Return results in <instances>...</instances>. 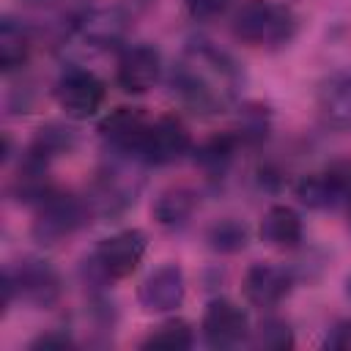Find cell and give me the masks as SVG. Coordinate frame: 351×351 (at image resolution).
<instances>
[{
	"label": "cell",
	"instance_id": "cell-1",
	"mask_svg": "<svg viewBox=\"0 0 351 351\" xmlns=\"http://www.w3.org/2000/svg\"><path fill=\"white\" fill-rule=\"evenodd\" d=\"M244 85L241 66L208 41L189 44L170 69V93L195 115H217L239 99Z\"/></svg>",
	"mask_w": 351,
	"mask_h": 351
},
{
	"label": "cell",
	"instance_id": "cell-2",
	"mask_svg": "<svg viewBox=\"0 0 351 351\" xmlns=\"http://www.w3.org/2000/svg\"><path fill=\"white\" fill-rule=\"evenodd\" d=\"M296 14L274 0H244L230 22L233 36L250 47H282L296 36Z\"/></svg>",
	"mask_w": 351,
	"mask_h": 351
},
{
	"label": "cell",
	"instance_id": "cell-3",
	"mask_svg": "<svg viewBox=\"0 0 351 351\" xmlns=\"http://www.w3.org/2000/svg\"><path fill=\"white\" fill-rule=\"evenodd\" d=\"M90 219V208L85 197H77L71 192L52 189L47 197L36 203V217H33V239L44 247H55L74 236L85 222Z\"/></svg>",
	"mask_w": 351,
	"mask_h": 351
},
{
	"label": "cell",
	"instance_id": "cell-4",
	"mask_svg": "<svg viewBox=\"0 0 351 351\" xmlns=\"http://www.w3.org/2000/svg\"><path fill=\"white\" fill-rule=\"evenodd\" d=\"M148 250V236L137 228L118 230L99 241V247L90 255V269L99 280H123L132 277Z\"/></svg>",
	"mask_w": 351,
	"mask_h": 351
},
{
	"label": "cell",
	"instance_id": "cell-5",
	"mask_svg": "<svg viewBox=\"0 0 351 351\" xmlns=\"http://www.w3.org/2000/svg\"><path fill=\"white\" fill-rule=\"evenodd\" d=\"M296 197L315 211H335L351 206V159H335L326 167L307 173L293 186Z\"/></svg>",
	"mask_w": 351,
	"mask_h": 351
},
{
	"label": "cell",
	"instance_id": "cell-6",
	"mask_svg": "<svg viewBox=\"0 0 351 351\" xmlns=\"http://www.w3.org/2000/svg\"><path fill=\"white\" fill-rule=\"evenodd\" d=\"M55 99L69 118L88 121V118L99 115V110L104 107L107 88L93 71L69 69V71H63V77L55 85Z\"/></svg>",
	"mask_w": 351,
	"mask_h": 351
},
{
	"label": "cell",
	"instance_id": "cell-7",
	"mask_svg": "<svg viewBox=\"0 0 351 351\" xmlns=\"http://www.w3.org/2000/svg\"><path fill=\"white\" fill-rule=\"evenodd\" d=\"M14 288H16V299H22L30 307H52L58 304L60 293H63V280L58 274V269L41 258H25L16 266H5Z\"/></svg>",
	"mask_w": 351,
	"mask_h": 351
},
{
	"label": "cell",
	"instance_id": "cell-8",
	"mask_svg": "<svg viewBox=\"0 0 351 351\" xmlns=\"http://www.w3.org/2000/svg\"><path fill=\"white\" fill-rule=\"evenodd\" d=\"M192 148V134L176 115H159L151 118V126L145 132L143 148L137 162L145 165H173Z\"/></svg>",
	"mask_w": 351,
	"mask_h": 351
},
{
	"label": "cell",
	"instance_id": "cell-9",
	"mask_svg": "<svg viewBox=\"0 0 351 351\" xmlns=\"http://www.w3.org/2000/svg\"><path fill=\"white\" fill-rule=\"evenodd\" d=\"M132 16H134V11H129L126 5L85 11L77 19V25L71 27V36L80 44H85L88 49H110L123 41Z\"/></svg>",
	"mask_w": 351,
	"mask_h": 351
},
{
	"label": "cell",
	"instance_id": "cell-10",
	"mask_svg": "<svg viewBox=\"0 0 351 351\" xmlns=\"http://www.w3.org/2000/svg\"><path fill=\"white\" fill-rule=\"evenodd\" d=\"M151 126V118L140 107H115L107 112L99 123V137L104 140L107 148H112L118 156L137 159L145 132Z\"/></svg>",
	"mask_w": 351,
	"mask_h": 351
},
{
	"label": "cell",
	"instance_id": "cell-11",
	"mask_svg": "<svg viewBox=\"0 0 351 351\" xmlns=\"http://www.w3.org/2000/svg\"><path fill=\"white\" fill-rule=\"evenodd\" d=\"M200 332L208 346L233 348L250 337V315L230 299H214L203 313Z\"/></svg>",
	"mask_w": 351,
	"mask_h": 351
},
{
	"label": "cell",
	"instance_id": "cell-12",
	"mask_svg": "<svg viewBox=\"0 0 351 351\" xmlns=\"http://www.w3.org/2000/svg\"><path fill=\"white\" fill-rule=\"evenodd\" d=\"M184 296H186V280H184V269L178 263L156 266L140 282V291H137L140 307L145 313H170L184 304Z\"/></svg>",
	"mask_w": 351,
	"mask_h": 351
},
{
	"label": "cell",
	"instance_id": "cell-13",
	"mask_svg": "<svg viewBox=\"0 0 351 351\" xmlns=\"http://www.w3.org/2000/svg\"><path fill=\"white\" fill-rule=\"evenodd\" d=\"M162 74V58L151 44H129L115 63V82L126 93H145Z\"/></svg>",
	"mask_w": 351,
	"mask_h": 351
},
{
	"label": "cell",
	"instance_id": "cell-14",
	"mask_svg": "<svg viewBox=\"0 0 351 351\" xmlns=\"http://www.w3.org/2000/svg\"><path fill=\"white\" fill-rule=\"evenodd\" d=\"M293 288V271L277 263H252L244 274V296L261 310L277 307Z\"/></svg>",
	"mask_w": 351,
	"mask_h": 351
},
{
	"label": "cell",
	"instance_id": "cell-15",
	"mask_svg": "<svg viewBox=\"0 0 351 351\" xmlns=\"http://www.w3.org/2000/svg\"><path fill=\"white\" fill-rule=\"evenodd\" d=\"M318 112L321 118L343 132H351V69L335 71L329 74L321 85H318V96H315Z\"/></svg>",
	"mask_w": 351,
	"mask_h": 351
},
{
	"label": "cell",
	"instance_id": "cell-16",
	"mask_svg": "<svg viewBox=\"0 0 351 351\" xmlns=\"http://www.w3.org/2000/svg\"><path fill=\"white\" fill-rule=\"evenodd\" d=\"M304 228H302V217L291 208V206H271L266 208L263 219H261V239L274 247V250H296L302 244Z\"/></svg>",
	"mask_w": 351,
	"mask_h": 351
},
{
	"label": "cell",
	"instance_id": "cell-17",
	"mask_svg": "<svg viewBox=\"0 0 351 351\" xmlns=\"http://www.w3.org/2000/svg\"><path fill=\"white\" fill-rule=\"evenodd\" d=\"M195 208H197V192L178 184V186H167L165 192H159L151 211H154V219L162 228L178 230L192 219Z\"/></svg>",
	"mask_w": 351,
	"mask_h": 351
},
{
	"label": "cell",
	"instance_id": "cell-18",
	"mask_svg": "<svg viewBox=\"0 0 351 351\" xmlns=\"http://www.w3.org/2000/svg\"><path fill=\"white\" fill-rule=\"evenodd\" d=\"M33 49V33L22 19L3 16L0 22V69L5 74L22 69Z\"/></svg>",
	"mask_w": 351,
	"mask_h": 351
},
{
	"label": "cell",
	"instance_id": "cell-19",
	"mask_svg": "<svg viewBox=\"0 0 351 351\" xmlns=\"http://www.w3.org/2000/svg\"><path fill=\"white\" fill-rule=\"evenodd\" d=\"M239 148H244V143L239 140V134H236L233 129H228V132L214 134V137H208L206 143H200L197 151H195V162H197L206 173L219 176V173H225V170L233 165Z\"/></svg>",
	"mask_w": 351,
	"mask_h": 351
},
{
	"label": "cell",
	"instance_id": "cell-20",
	"mask_svg": "<svg viewBox=\"0 0 351 351\" xmlns=\"http://www.w3.org/2000/svg\"><path fill=\"white\" fill-rule=\"evenodd\" d=\"M74 145H77V134H74L69 126L47 123V126H41V129L36 132V137L30 140V145H27L25 156H30V159H36V162L49 165L52 159H58V156H63V154L74 151Z\"/></svg>",
	"mask_w": 351,
	"mask_h": 351
},
{
	"label": "cell",
	"instance_id": "cell-21",
	"mask_svg": "<svg viewBox=\"0 0 351 351\" xmlns=\"http://www.w3.org/2000/svg\"><path fill=\"white\" fill-rule=\"evenodd\" d=\"M195 343V332L189 326V321L184 318H167L159 326H154L148 332V337L143 340V348H170V351H181V348H192Z\"/></svg>",
	"mask_w": 351,
	"mask_h": 351
},
{
	"label": "cell",
	"instance_id": "cell-22",
	"mask_svg": "<svg viewBox=\"0 0 351 351\" xmlns=\"http://www.w3.org/2000/svg\"><path fill=\"white\" fill-rule=\"evenodd\" d=\"M206 239L217 252H239L247 247V225L239 219H219L208 228Z\"/></svg>",
	"mask_w": 351,
	"mask_h": 351
},
{
	"label": "cell",
	"instance_id": "cell-23",
	"mask_svg": "<svg viewBox=\"0 0 351 351\" xmlns=\"http://www.w3.org/2000/svg\"><path fill=\"white\" fill-rule=\"evenodd\" d=\"M250 343L255 348H266V351H285V348H293V332L282 318L269 315L258 324Z\"/></svg>",
	"mask_w": 351,
	"mask_h": 351
},
{
	"label": "cell",
	"instance_id": "cell-24",
	"mask_svg": "<svg viewBox=\"0 0 351 351\" xmlns=\"http://www.w3.org/2000/svg\"><path fill=\"white\" fill-rule=\"evenodd\" d=\"M184 5L195 19H211L222 14L230 5V0H184Z\"/></svg>",
	"mask_w": 351,
	"mask_h": 351
},
{
	"label": "cell",
	"instance_id": "cell-25",
	"mask_svg": "<svg viewBox=\"0 0 351 351\" xmlns=\"http://www.w3.org/2000/svg\"><path fill=\"white\" fill-rule=\"evenodd\" d=\"M326 346H329V348H337V351H351V318L337 321V324L329 329Z\"/></svg>",
	"mask_w": 351,
	"mask_h": 351
},
{
	"label": "cell",
	"instance_id": "cell-26",
	"mask_svg": "<svg viewBox=\"0 0 351 351\" xmlns=\"http://www.w3.org/2000/svg\"><path fill=\"white\" fill-rule=\"evenodd\" d=\"M69 346H74V340H71V335H69L66 329L44 332V335H38V337L30 343V348H69Z\"/></svg>",
	"mask_w": 351,
	"mask_h": 351
},
{
	"label": "cell",
	"instance_id": "cell-27",
	"mask_svg": "<svg viewBox=\"0 0 351 351\" xmlns=\"http://www.w3.org/2000/svg\"><path fill=\"white\" fill-rule=\"evenodd\" d=\"M22 3H27V5H44V3H49V0H22Z\"/></svg>",
	"mask_w": 351,
	"mask_h": 351
}]
</instances>
